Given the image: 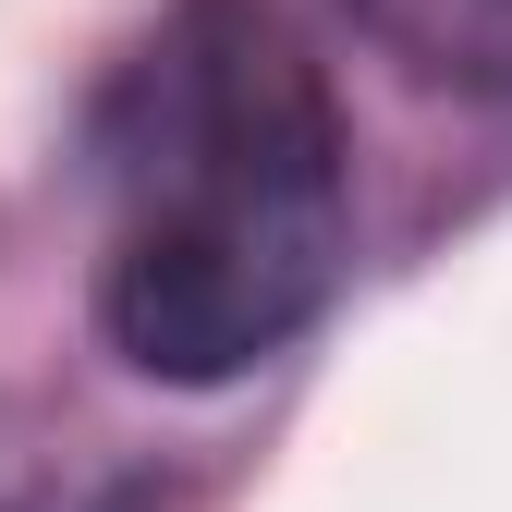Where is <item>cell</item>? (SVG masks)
<instances>
[{"mask_svg":"<svg viewBox=\"0 0 512 512\" xmlns=\"http://www.w3.org/2000/svg\"><path fill=\"white\" fill-rule=\"evenodd\" d=\"M366 37L415 61L427 86H464V98H512V0H354Z\"/></svg>","mask_w":512,"mask_h":512,"instance_id":"2","label":"cell"},{"mask_svg":"<svg viewBox=\"0 0 512 512\" xmlns=\"http://www.w3.org/2000/svg\"><path fill=\"white\" fill-rule=\"evenodd\" d=\"M342 256L354 171L317 61L256 0H196L110 110L98 330L135 378L220 391L330 305Z\"/></svg>","mask_w":512,"mask_h":512,"instance_id":"1","label":"cell"}]
</instances>
